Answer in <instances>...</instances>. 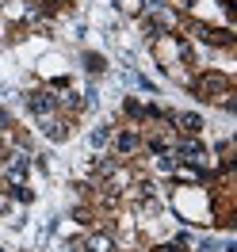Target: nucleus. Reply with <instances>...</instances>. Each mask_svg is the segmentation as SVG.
<instances>
[{
	"mask_svg": "<svg viewBox=\"0 0 237 252\" xmlns=\"http://www.w3.org/2000/svg\"><path fill=\"white\" fill-rule=\"evenodd\" d=\"M195 88L203 92V99H206V95H230V80L222 77V73H206V77L199 80Z\"/></svg>",
	"mask_w": 237,
	"mask_h": 252,
	"instance_id": "obj_1",
	"label": "nucleus"
},
{
	"mask_svg": "<svg viewBox=\"0 0 237 252\" xmlns=\"http://www.w3.org/2000/svg\"><path fill=\"white\" fill-rule=\"evenodd\" d=\"M27 107H31L34 115H38V119H50V115H54V107H58V99H54L50 92H31Z\"/></svg>",
	"mask_w": 237,
	"mask_h": 252,
	"instance_id": "obj_2",
	"label": "nucleus"
},
{
	"mask_svg": "<svg viewBox=\"0 0 237 252\" xmlns=\"http://www.w3.org/2000/svg\"><path fill=\"white\" fill-rule=\"evenodd\" d=\"M23 180H27V157H23V153H16V157L8 160V184H12V188H19Z\"/></svg>",
	"mask_w": 237,
	"mask_h": 252,
	"instance_id": "obj_3",
	"label": "nucleus"
},
{
	"mask_svg": "<svg viewBox=\"0 0 237 252\" xmlns=\"http://www.w3.org/2000/svg\"><path fill=\"white\" fill-rule=\"evenodd\" d=\"M176 153H180V160H188V164H203V145H195V142H188V145H176Z\"/></svg>",
	"mask_w": 237,
	"mask_h": 252,
	"instance_id": "obj_4",
	"label": "nucleus"
},
{
	"mask_svg": "<svg viewBox=\"0 0 237 252\" xmlns=\"http://www.w3.org/2000/svg\"><path fill=\"white\" fill-rule=\"evenodd\" d=\"M42 134L54 138V142H65V134H69V130H65L62 119H42Z\"/></svg>",
	"mask_w": 237,
	"mask_h": 252,
	"instance_id": "obj_5",
	"label": "nucleus"
},
{
	"mask_svg": "<svg viewBox=\"0 0 237 252\" xmlns=\"http://www.w3.org/2000/svg\"><path fill=\"white\" fill-rule=\"evenodd\" d=\"M172 119L184 126L188 134H199V130H203V119H199V115H191V111H180V115H172Z\"/></svg>",
	"mask_w": 237,
	"mask_h": 252,
	"instance_id": "obj_6",
	"label": "nucleus"
},
{
	"mask_svg": "<svg viewBox=\"0 0 237 252\" xmlns=\"http://www.w3.org/2000/svg\"><path fill=\"white\" fill-rule=\"evenodd\" d=\"M88 252H115V241L107 233H92L88 237Z\"/></svg>",
	"mask_w": 237,
	"mask_h": 252,
	"instance_id": "obj_7",
	"label": "nucleus"
},
{
	"mask_svg": "<svg viewBox=\"0 0 237 252\" xmlns=\"http://www.w3.org/2000/svg\"><path fill=\"white\" fill-rule=\"evenodd\" d=\"M115 149H119V153H134V149H138V134H119V138H115Z\"/></svg>",
	"mask_w": 237,
	"mask_h": 252,
	"instance_id": "obj_8",
	"label": "nucleus"
},
{
	"mask_svg": "<svg viewBox=\"0 0 237 252\" xmlns=\"http://www.w3.org/2000/svg\"><path fill=\"white\" fill-rule=\"evenodd\" d=\"M107 138H111V126H96L92 130V145H107Z\"/></svg>",
	"mask_w": 237,
	"mask_h": 252,
	"instance_id": "obj_9",
	"label": "nucleus"
},
{
	"mask_svg": "<svg viewBox=\"0 0 237 252\" xmlns=\"http://www.w3.org/2000/svg\"><path fill=\"white\" fill-rule=\"evenodd\" d=\"M84 65H88L92 73H100V69H103V58H100V54H88V58H84Z\"/></svg>",
	"mask_w": 237,
	"mask_h": 252,
	"instance_id": "obj_10",
	"label": "nucleus"
},
{
	"mask_svg": "<svg viewBox=\"0 0 237 252\" xmlns=\"http://www.w3.org/2000/svg\"><path fill=\"white\" fill-rule=\"evenodd\" d=\"M12 210V195H0V214H8Z\"/></svg>",
	"mask_w": 237,
	"mask_h": 252,
	"instance_id": "obj_11",
	"label": "nucleus"
},
{
	"mask_svg": "<svg viewBox=\"0 0 237 252\" xmlns=\"http://www.w3.org/2000/svg\"><path fill=\"white\" fill-rule=\"evenodd\" d=\"M8 126H12V119H8L4 111H0V130H8Z\"/></svg>",
	"mask_w": 237,
	"mask_h": 252,
	"instance_id": "obj_12",
	"label": "nucleus"
}]
</instances>
